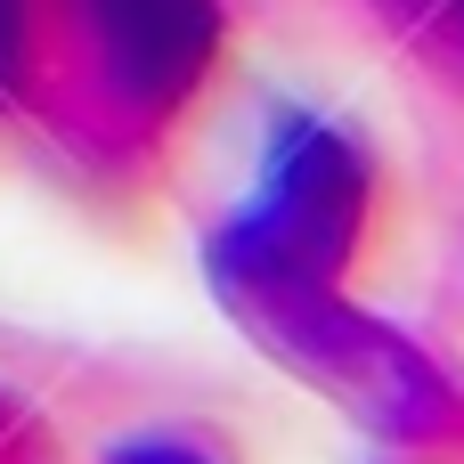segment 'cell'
<instances>
[{
    "label": "cell",
    "instance_id": "cell-1",
    "mask_svg": "<svg viewBox=\"0 0 464 464\" xmlns=\"http://www.w3.org/2000/svg\"><path fill=\"white\" fill-rule=\"evenodd\" d=\"M204 277H212L220 310L294 383H310L318 400H334L367 432H383L400 449H457L464 440V392L400 326H383L375 310H359L343 294V277H318V269L285 261L245 220H220L204 237Z\"/></svg>",
    "mask_w": 464,
    "mask_h": 464
},
{
    "label": "cell",
    "instance_id": "cell-2",
    "mask_svg": "<svg viewBox=\"0 0 464 464\" xmlns=\"http://www.w3.org/2000/svg\"><path fill=\"white\" fill-rule=\"evenodd\" d=\"M73 8V57H82V106L114 139H155L179 122V106L204 90L220 49V0H65Z\"/></svg>",
    "mask_w": 464,
    "mask_h": 464
},
{
    "label": "cell",
    "instance_id": "cell-3",
    "mask_svg": "<svg viewBox=\"0 0 464 464\" xmlns=\"http://www.w3.org/2000/svg\"><path fill=\"white\" fill-rule=\"evenodd\" d=\"M253 237H269L285 261L318 277H351L367 228H375V155L326 122V114H277L261 147V196L237 212Z\"/></svg>",
    "mask_w": 464,
    "mask_h": 464
},
{
    "label": "cell",
    "instance_id": "cell-4",
    "mask_svg": "<svg viewBox=\"0 0 464 464\" xmlns=\"http://www.w3.org/2000/svg\"><path fill=\"white\" fill-rule=\"evenodd\" d=\"M383 16V33H400L424 65L464 82V0H367Z\"/></svg>",
    "mask_w": 464,
    "mask_h": 464
},
{
    "label": "cell",
    "instance_id": "cell-5",
    "mask_svg": "<svg viewBox=\"0 0 464 464\" xmlns=\"http://www.w3.org/2000/svg\"><path fill=\"white\" fill-rule=\"evenodd\" d=\"M41 82V0H0V106Z\"/></svg>",
    "mask_w": 464,
    "mask_h": 464
},
{
    "label": "cell",
    "instance_id": "cell-6",
    "mask_svg": "<svg viewBox=\"0 0 464 464\" xmlns=\"http://www.w3.org/2000/svg\"><path fill=\"white\" fill-rule=\"evenodd\" d=\"M106 464H220V457H204V449L179 440V432H139V440H122Z\"/></svg>",
    "mask_w": 464,
    "mask_h": 464
},
{
    "label": "cell",
    "instance_id": "cell-7",
    "mask_svg": "<svg viewBox=\"0 0 464 464\" xmlns=\"http://www.w3.org/2000/svg\"><path fill=\"white\" fill-rule=\"evenodd\" d=\"M16 440H24V424H16V408H8V392H0V457H8Z\"/></svg>",
    "mask_w": 464,
    "mask_h": 464
}]
</instances>
